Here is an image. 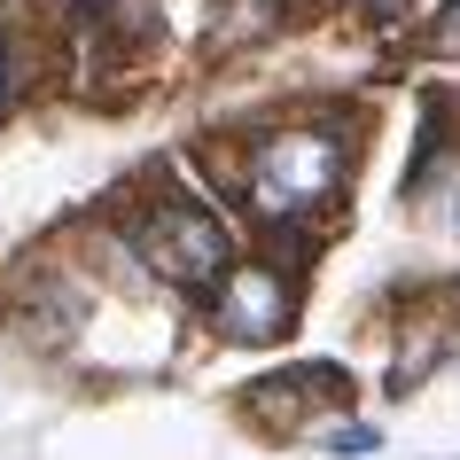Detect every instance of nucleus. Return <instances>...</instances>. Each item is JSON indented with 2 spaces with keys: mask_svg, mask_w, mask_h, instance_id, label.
<instances>
[{
  "mask_svg": "<svg viewBox=\"0 0 460 460\" xmlns=\"http://www.w3.org/2000/svg\"><path fill=\"white\" fill-rule=\"evenodd\" d=\"M429 55H460V0H453L445 24H429Z\"/></svg>",
  "mask_w": 460,
  "mask_h": 460,
  "instance_id": "obj_6",
  "label": "nucleus"
},
{
  "mask_svg": "<svg viewBox=\"0 0 460 460\" xmlns=\"http://www.w3.org/2000/svg\"><path fill=\"white\" fill-rule=\"evenodd\" d=\"M343 180H351V133L336 118L266 125L243 156V203L273 226H305L313 211H328Z\"/></svg>",
  "mask_w": 460,
  "mask_h": 460,
  "instance_id": "obj_1",
  "label": "nucleus"
},
{
  "mask_svg": "<svg viewBox=\"0 0 460 460\" xmlns=\"http://www.w3.org/2000/svg\"><path fill=\"white\" fill-rule=\"evenodd\" d=\"M367 16H398V8H406V0H359Z\"/></svg>",
  "mask_w": 460,
  "mask_h": 460,
  "instance_id": "obj_7",
  "label": "nucleus"
},
{
  "mask_svg": "<svg viewBox=\"0 0 460 460\" xmlns=\"http://www.w3.org/2000/svg\"><path fill=\"white\" fill-rule=\"evenodd\" d=\"M375 445H383V429H336V437H328V453H336V460H367Z\"/></svg>",
  "mask_w": 460,
  "mask_h": 460,
  "instance_id": "obj_5",
  "label": "nucleus"
},
{
  "mask_svg": "<svg viewBox=\"0 0 460 460\" xmlns=\"http://www.w3.org/2000/svg\"><path fill=\"white\" fill-rule=\"evenodd\" d=\"M16 86H24V55H16V31L0 24V110L16 102Z\"/></svg>",
  "mask_w": 460,
  "mask_h": 460,
  "instance_id": "obj_4",
  "label": "nucleus"
},
{
  "mask_svg": "<svg viewBox=\"0 0 460 460\" xmlns=\"http://www.w3.org/2000/svg\"><path fill=\"white\" fill-rule=\"evenodd\" d=\"M226 343H281L296 320V273L273 258H243L211 281V313H203Z\"/></svg>",
  "mask_w": 460,
  "mask_h": 460,
  "instance_id": "obj_3",
  "label": "nucleus"
},
{
  "mask_svg": "<svg viewBox=\"0 0 460 460\" xmlns=\"http://www.w3.org/2000/svg\"><path fill=\"white\" fill-rule=\"evenodd\" d=\"M133 258H141L164 289L203 296L218 273L234 266V243H226L218 211H203L195 195H164V203H148V211L133 218Z\"/></svg>",
  "mask_w": 460,
  "mask_h": 460,
  "instance_id": "obj_2",
  "label": "nucleus"
}]
</instances>
